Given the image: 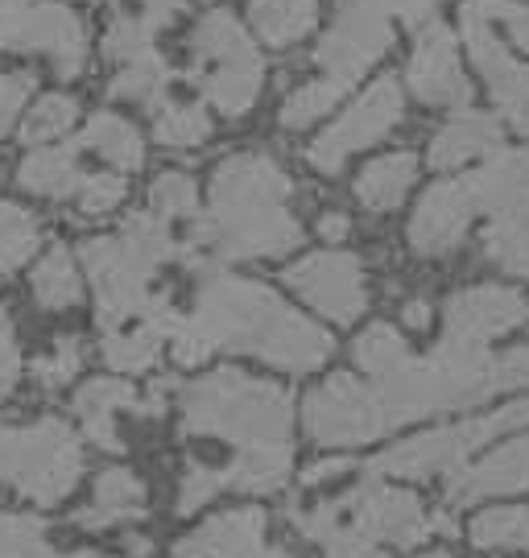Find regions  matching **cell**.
<instances>
[{
    "label": "cell",
    "instance_id": "47",
    "mask_svg": "<svg viewBox=\"0 0 529 558\" xmlns=\"http://www.w3.org/2000/svg\"><path fill=\"white\" fill-rule=\"evenodd\" d=\"M224 488V472L207 468V463H191V472L182 480V493H178V513H195L207 500Z\"/></svg>",
    "mask_w": 529,
    "mask_h": 558
},
{
    "label": "cell",
    "instance_id": "14",
    "mask_svg": "<svg viewBox=\"0 0 529 558\" xmlns=\"http://www.w3.org/2000/svg\"><path fill=\"white\" fill-rule=\"evenodd\" d=\"M4 46L13 50H34L55 62L62 80H75L87 62V34H83V21L59 4V0H38V4H25L21 17L9 25Z\"/></svg>",
    "mask_w": 529,
    "mask_h": 558
},
{
    "label": "cell",
    "instance_id": "32",
    "mask_svg": "<svg viewBox=\"0 0 529 558\" xmlns=\"http://www.w3.org/2000/svg\"><path fill=\"white\" fill-rule=\"evenodd\" d=\"M191 50H195V66H203V62L249 54V50H256V41L244 34V25H240L232 13L212 9V13H203V21L195 25V34H191Z\"/></svg>",
    "mask_w": 529,
    "mask_h": 558
},
{
    "label": "cell",
    "instance_id": "30",
    "mask_svg": "<svg viewBox=\"0 0 529 558\" xmlns=\"http://www.w3.org/2000/svg\"><path fill=\"white\" fill-rule=\"evenodd\" d=\"M318 21V0H253V25L269 46L302 41Z\"/></svg>",
    "mask_w": 529,
    "mask_h": 558
},
{
    "label": "cell",
    "instance_id": "54",
    "mask_svg": "<svg viewBox=\"0 0 529 558\" xmlns=\"http://www.w3.org/2000/svg\"><path fill=\"white\" fill-rule=\"evenodd\" d=\"M339 472H348V463H344V459H323V463L306 468L302 480H306V484H318V480H332V476H339Z\"/></svg>",
    "mask_w": 529,
    "mask_h": 558
},
{
    "label": "cell",
    "instance_id": "15",
    "mask_svg": "<svg viewBox=\"0 0 529 558\" xmlns=\"http://www.w3.org/2000/svg\"><path fill=\"white\" fill-rule=\"evenodd\" d=\"M410 87L418 100L438 104V108H464L471 100V87L455 54V34L443 21H426L418 34L410 59Z\"/></svg>",
    "mask_w": 529,
    "mask_h": 558
},
{
    "label": "cell",
    "instance_id": "39",
    "mask_svg": "<svg viewBox=\"0 0 529 558\" xmlns=\"http://www.w3.org/2000/svg\"><path fill=\"white\" fill-rule=\"evenodd\" d=\"M75 120H79V108L71 96H41L29 108L25 124H21V137H25V145H46V141L67 137L75 129Z\"/></svg>",
    "mask_w": 529,
    "mask_h": 558
},
{
    "label": "cell",
    "instance_id": "8",
    "mask_svg": "<svg viewBox=\"0 0 529 558\" xmlns=\"http://www.w3.org/2000/svg\"><path fill=\"white\" fill-rule=\"evenodd\" d=\"M302 422L318 447H360V442L389 435L376 414L373 389L348 373H335L327 377V385L314 389L302 405Z\"/></svg>",
    "mask_w": 529,
    "mask_h": 558
},
{
    "label": "cell",
    "instance_id": "2",
    "mask_svg": "<svg viewBox=\"0 0 529 558\" xmlns=\"http://www.w3.org/2000/svg\"><path fill=\"white\" fill-rule=\"evenodd\" d=\"M290 179L265 154H236L212 179V207L191 228L187 257L199 265L203 253L212 260L281 257L302 244V228L286 211Z\"/></svg>",
    "mask_w": 529,
    "mask_h": 558
},
{
    "label": "cell",
    "instance_id": "34",
    "mask_svg": "<svg viewBox=\"0 0 529 558\" xmlns=\"http://www.w3.org/2000/svg\"><path fill=\"white\" fill-rule=\"evenodd\" d=\"M38 220L17 203L0 199V274H17L21 265L38 253Z\"/></svg>",
    "mask_w": 529,
    "mask_h": 558
},
{
    "label": "cell",
    "instance_id": "1",
    "mask_svg": "<svg viewBox=\"0 0 529 558\" xmlns=\"http://www.w3.org/2000/svg\"><path fill=\"white\" fill-rule=\"evenodd\" d=\"M170 348L178 364H203L212 352L228 348L286 373H311L335 352L332 336L286 306L269 286L232 274H212L203 281L195 315H182Z\"/></svg>",
    "mask_w": 529,
    "mask_h": 558
},
{
    "label": "cell",
    "instance_id": "35",
    "mask_svg": "<svg viewBox=\"0 0 529 558\" xmlns=\"http://www.w3.org/2000/svg\"><path fill=\"white\" fill-rule=\"evenodd\" d=\"M166 83H170V66H166V59L157 50H149V54H141L133 62H120L117 80H112V96L117 100L157 104L161 92H166Z\"/></svg>",
    "mask_w": 529,
    "mask_h": 558
},
{
    "label": "cell",
    "instance_id": "49",
    "mask_svg": "<svg viewBox=\"0 0 529 558\" xmlns=\"http://www.w3.org/2000/svg\"><path fill=\"white\" fill-rule=\"evenodd\" d=\"M21 380V352H17V331H13V319L9 311L0 306V401L17 389Z\"/></svg>",
    "mask_w": 529,
    "mask_h": 558
},
{
    "label": "cell",
    "instance_id": "46",
    "mask_svg": "<svg viewBox=\"0 0 529 558\" xmlns=\"http://www.w3.org/2000/svg\"><path fill=\"white\" fill-rule=\"evenodd\" d=\"M79 364H83V343H79L75 336H62L50 356L34 360V377H38L46 389H62V385L79 373Z\"/></svg>",
    "mask_w": 529,
    "mask_h": 558
},
{
    "label": "cell",
    "instance_id": "13",
    "mask_svg": "<svg viewBox=\"0 0 529 558\" xmlns=\"http://www.w3.org/2000/svg\"><path fill=\"white\" fill-rule=\"evenodd\" d=\"M286 286L332 323H352L364 311V269L352 253H314L286 269Z\"/></svg>",
    "mask_w": 529,
    "mask_h": 558
},
{
    "label": "cell",
    "instance_id": "11",
    "mask_svg": "<svg viewBox=\"0 0 529 558\" xmlns=\"http://www.w3.org/2000/svg\"><path fill=\"white\" fill-rule=\"evenodd\" d=\"M327 505H332L335 518L344 521V525H352L356 534H364V538L373 542L381 538L393 542V546H418L434 530L426 513H422L418 497L401 493V488L373 484V480L364 488L348 493V497L327 500Z\"/></svg>",
    "mask_w": 529,
    "mask_h": 558
},
{
    "label": "cell",
    "instance_id": "38",
    "mask_svg": "<svg viewBox=\"0 0 529 558\" xmlns=\"http://www.w3.org/2000/svg\"><path fill=\"white\" fill-rule=\"evenodd\" d=\"M154 133L161 145H175V149H191L212 137V120L199 104H161V112L154 120Z\"/></svg>",
    "mask_w": 529,
    "mask_h": 558
},
{
    "label": "cell",
    "instance_id": "48",
    "mask_svg": "<svg viewBox=\"0 0 529 558\" xmlns=\"http://www.w3.org/2000/svg\"><path fill=\"white\" fill-rule=\"evenodd\" d=\"M29 92H34V75H29V71H9V75H0V137L17 124L21 108L29 104Z\"/></svg>",
    "mask_w": 529,
    "mask_h": 558
},
{
    "label": "cell",
    "instance_id": "3",
    "mask_svg": "<svg viewBox=\"0 0 529 558\" xmlns=\"http://www.w3.org/2000/svg\"><path fill=\"white\" fill-rule=\"evenodd\" d=\"M529 385V348H509L492 356L484 343L443 336L426 360H406L389 377L369 380L376 401V414L385 430L406 426L426 414L464 410L476 401H489L492 393H509Z\"/></svg>",
    "mask_w": 529,
    "mask_h": 558
},
{
    "label": "cell",
    "instance_id": "52",
    "mask_svg": "<svg viewBox=\"0 0 529 558\" xmlns=\"http://www.w3.org/2000/svg\"><path fill=\"white\" fill-rule=\"evenodd\" d=\"M187 0H141V17L149 21L154 29H161V25H170L175 21V13L182 9Z\"/></svg>",
    "mask_w": 529,
    "mask_h": 558
},
{
    "label": "cell",
    "instance_id": "20",
    "mask_svg": "<svg viewBox=\"0 0 529 558\" xmlns=\"http://www.w3.org/2000/svg\"><path fill=\"white\" fill-rule=\"evenodd\" d=\"M191 80L203 87V96L216 104L224 117H244L261 96L265 62H261V50H249V54H236V59L203 62V66H195Z\"/></svg>",
    "mask_w": 529,
    "mask_h": 558
},
{
    "label": "cell",
    "instance_id": "31",
    "mask_svg": "<svg viewBox=\"0 0 529 558\" xmlns=\"http://www.w3.org/2000/svg\"><path fill=\"white\" fill-rule=\"evenodd\" d=\"M298 530L318 542L327 558H385L376 550L373 538L356 534L352 525H344V521L335 518L332 505H314L311 513H298Z\"/></svg>",
    "mask_w": 529,
    "mask_h": 558
},
{
    "label": "cell",
    "instance_id": "26",
    "mask_svg": "<svg viewBox=\"0 0 529 558\" xmlns=\"http://www.w3.org/2000/svg\"><path fill=\"white\" fill-rule=\"evenodd\" d=\"M17 182L34 195H46V199H71L83 182V170H79L75 145H46V149H34L29 158L21 161Z\"/></svg>",
    "mask_w": 529,
    "mask_h": 558
},
{
    "label": "cell",
    "instance_id": "58",
    "mask_svg": "<svg viewBox=\"0 0 529 558\" xmlns=\"http://www.w3.org/2000/svg\"><path fill=\"white\" fill-rule=\"evenodd\" d=\"M426 558H447V555H426Z\"/></svg>",
    "mask_w": 529,
    "mask_h": 558
},
{
    "label": "cell",
    "instance_id": "56",
    "mask_svg": "<svg viewBox=\"0 0 529 558\" xmlns=\"http://www.w3.org/2000/svg\"><path fill=\"white\" fill-rule=\"evenodd\" d=\"M261 558H290L286 550H261Z\"/></svg>",
    "mask_w": 529,
    "mask_h": 558
},
{
    "label": "cell",
    "instance_id": "4",
    "mask_svg": "<svg viewBox=\"0 0 529 558\" xmlns=\"http://www.w3.org/2000/svg\"><path fill=\"white\" fill-rule=\"evenodd\" d=\"M294 401L274 380L249 377L240 368H219L199 377L182 393V430L240 447L290 442Z\"/></svg>",
    "mask_w": 529,
    "mask_h": 558
},
{
    "label": "cell",
    "instance_id": "17",
    "mask_svg": "<svg viewBox=\"0 0 529 558\" xmlns=\"http://www.w3.org/2000/svg\"><path fill=\"white\" fill-rule=\"evenodd\" d=\"M529 319V302L505 286H476L447 302V336L468 343H489Z\"/></svg>",
    "mask_w": 529,
    "mask_h": 558
},
{
    "label": "cell",
    "instance_id": "53",
    "mask_svg": "<svg viewBox=\"0 0 529 558\" xmlns=\"http://www.w3.org/2000/svg\"><path fill=\"white\" fill-rule=\"evenodd\" d=\"M348 232H352V223H348L344 211H327V216L318 220V236L323 240H344Z\"/></svg>",
    "mask_w": 529,
    "mask_h": 558
},
{
    "label": "cell",
    "instance_id": "7",
    "mask_svg": "<svg viewBox=\"0 0 529 558\" xmlns=\"http://www.w3.org/2000/svg\"><path fill=\"white\" fill-rule=\"evenodd\" d=\"M83 265L96 286V315L104 331H117L120 323L141 319V311L149 306L154 290V265L141 257L124 236H96L83 244Z\"/></svg>",
    "mask_w": 529,
    "mask_h": 558
},
{
    "label": "cell",
    "instance_id": "9",
    "mask_svg": "<svg viewBox=\"0 0 529 558\" xmlns=\"http://www.w3.org/2000/svg\"><path fill=\"white\" fill-rule=\"evenodd\" d=\"M393 46V17L373 0H339L335 25L318 41V66L339 87H352Z\"/></svg>",
    "mask_w": 529,
    "mask_h": 558
},
{
    "label": "cell",
    "instance_id": "22",
    "mask_svg": "<svg viewBox=\"0 0 529 558\" xmlns=\"http://www.w3.org/2000/svg\"><path fill=\"white\" fill-rule=\"evenodd\" d=\"M75 410L79 418H83V430L92 435L96 447L104 451H120V435H117V414L120 410H141L137 393H133V385L129 380H87L83 389H79L75 398Z\"/></svg>",
    "mask_w": 529,
    "mask_h": 558
},
{
    "label": "cell",
    "instance_id": "40",
    "mask_svg": "<svg viewBox=\"0 0 529 558\" xmlns=\"http://www.w3.org/2000/svg\"><path fill=\"white\" fill-rule=\"evenodd\" d=\"M344 96H348V87H339L335 80L323 75V80L298 87L294 96L286 100V108H281V124H286V129H306V124H314L318 117H327Z\"/></svg>",
    "mask_w": 529,
    "mask_h": 558
},
{
    "label": "cell",
    "instance_id": "23",
    "mask_svg": "<svg viewBox=\"0 0 529 558\" xmlns=\"http://www.w3.org/2000/svg\"><path fill=\"white\" fill-rule=\"evenodd\" d=\"M496 145H501V124L496 120L484 117V112H459L438 129V137L431 145V166L452 170V166H464L471 158H484Z\"/></svg>",
    "mask_w": 529,
    "mask_h": 558
},
{
    "label": "cell",
    "instance_id": "51",
    "mask_svg": "<svg viewBox=\"0 0 529 558\" xmlns=\"http://www.w3.org/2000/svg\"><path fill=\"white\" fill-rule=\"evenodd\" d=\"M373 4H381L389 17H401L406 25H426L434 17L438 0H373Z\"/></svg>",
    "mask_w": 529,
    "mask_h": 558
},
{
    "label": "cell",
    "instance_id": "16",
    "mask_svg": "<svg viewBox=\"0 0 529 558\" xmlns=\"http://www.w3.org/2000/svg\"><path fill=\"white\" fill-rule=\"evenodd\" d=\"M471 216H476V199H471L468 179L438 182L426 191V199L418 203L410 220V244L422 257H438L455 248L464 232H468Z\"/></svg>",
    "mask_w": 529,
    "mask_h": 558
},
{
    "label": "cell",
    "instance_id": "50",
    "mask_svg": "<svg viewBox=\"0 0 529 558\" xmlns=\"http://www.w3.org/2000/svg\"><path fill=\"white\" fill-rule=\"evenodd\" d=\"M476 4L489 21H505L513 41L529 50V4H517V0H476Z\"/></svg>",
    "mask_w": 529,
    "mask_h": 558
},
{
    "label": "cell",
    "instance_id": "36",
    "mask_svg": "<svg viewBox=\"0 0 529 558\" xmlns=\"http://www.w3.org/2000/svg\"><path fill=\"white\" fill-rule=\"evenodd\" d=\"M356 364L369 373V377H389L397 373L406 360H410V348H406V339L393 331L389 323H373L364 336L356 339Z\"/></svg>",
    "mask_w": 529,
    "mask_h": 558
},
{
    "label": "cell",
    "instance_id": "10",
    "mask_svg": "<svg viewBox=\"0 0 529 558\" xmlns=\"http://www.w3.org/2000/svg\"><path fill=\"white\" fill-rule=\"evenodd\" d=\"M397 120H401V87H397V80H376L323 137L314 141L306 158H311L314 170L335 174L356 149H369L385 137Z\"/></svg>",
    "mask_w": 529,
    "mask_h": 558
},
{
    "label": "cell",
    "instance_id": "59",
    "mask_svg": "<svg viewBox=\"0 0 529 558\" xmlns=\"http://www.w3.org/2000/svg\"><path fill=\"white\" fill-rule=\"evenodd\" d=\"M0 558H4V550H0Z\"/></svg>",
    "mask_w": 529,
    "mask_h": 558
},
{
    "label": "cell",
    "instance_id": "44",
    "mask_svg": "<svg viewBox=\"0 0 529 558\" xmlns=\"http://www.w3.org/2000/svg\"><path fill=\"white\" fill-rule=\"evenodd\" d=\"M149 203H154V216H161V220H191L199 211V191L187 174L175 170L149 186Z\"/></svg>",
    "mask_w": 529,
    "mask_h": 558
},
{
    "label": "cell",
    "instance_id": "24",
    "mask_svg": "<svg viewBox=\"0 0 529 558\" xmlns=\"http://www.w3.org/2000/svg\"><path fill=\"white\" fill-rule=\"evenodd\" d=\"M145 513V484H141L129 468H108L104 476L96 480V497L92 505L79 513V525L83 530H104L112 521H133Z\"/></svg>",
    "mask_w": 529,
    "mask_h": 558
},
{
    "label": "cell",
    "instance_id": "29",
    "mask_svg": "<svg viewBox=\"0 0 529 558\" xmlns=\"http://www.w3.org/2000/svg\"><path fill=\"white\" fill-rule=\"evenodd\" d=\"M83 145L96 149L99 158L108 161V166H117V170H137L141 161H145V145H141L137 129L124 117H117V112H96V117L87 120Z\"/></svg>",
    "mask_w": 529,
    "mask_h": 558
},
{
    "label": "cell",
    "instance_id": "27",
    "mask_svg": "<svg viewBox=\"0 0 529 558\" xmlns=\"http://www.w3.org/2000/svg\"><path fill=\"white\" fill-rule=\"evenodd\" d=\"M413 179H418V158L413 154H389V158H376L360 174L356 195H360L364 207H373V211H389V207H397V203L406 199Z\"/></svg>",
    "mask_w": 529,
    "mask_h": 558
},
{
    "label": "cell",
    "instance_id": "21",
    "mask_svg": "<svg viewBox=\"0 0 529 558\" xmlns=\"http://www.w3.org/2000/svg\"><path fill=\"white\" fill-rule=\"evenodd\" d=\"M476 211H509L529 203V149H501L476 174H468Z\"/></svg>",
    "mask_w": 529,
    "mask_h": 558
},
{
    "label": "cell",
    "instance_id": "28",
    "mask_svg": "<svg viewBox=\"0 0 529 558\" xmlns=\"http://www.w3.org/2000/svg\"><path fill=\"white\" fill-rule=\"evenodd\" d=\"M484 253L513 278H529V203L492 216L484 232Z\"/></svg>",
    "mask_w": 529,
    "mask_h": 558
},
{
    "label": "cell",
    "instance_id": "5",
    "mask_svg": "<svg viewBox=\"0 0 529 558\" xmlns=\"http://www.w3.org/2000/svg\"><path fill=\"white\" fill-rule=\"evenodd\" d=\"M83 476V447L59 418L0 426V480L38 505H59Z\"/></svg>",
    "mask_w": 529,
    "mask_h": 558
},
{
    "label": "cell",
    "instance_id": "6",
    "mask_svg": "<svg viewBox=\"0 0 529 558\" xmlns=\"http://www.w3.org/2000/svg\"><path fill=\"white\" fill-rule=\"evenodd\" d=\"M529 422V401H513L505 410H496L492 418H471L455 422L431 435H418V439L397 442L393 451L376 456L369 463V476H434V472H452L459 468L471 451H480L484 442H492L496 435H509L517 426Z\"/></svg>",
    "mask_w": 529,
    "mask_h": 558
},
{
    "label": "cell",
    "instance_id": "18",
    "mask_svg": "<svg viewBox=\"0 0 529 558\" xmlns=\"http://www.w3.org/2000/svg\"><path fill=\"white\" fill-rule=\"evenodd\" d=\"M521 488H529V435L517 442H505L501 451L480 459L476 468L455 472L447 497H452V505H476V500L484 497L521 493Z\"/></svg>",
    "mask_w": 529,
    "mask_h": 558
},
{
    "label": "cell",
    "instance_id": "12",
    "mask_svg": "<svg viewBox=\"0 0 529 558\" xmlns=\"http://www.w3.org/2000/svg\"><path fill=\"white\" fill-rule=\"evenodd\" d=\"M459 29H464V41H468L476 66L484 71V83H489V92H492V100H496V108H501V117L509 120L513 129L529 133V66H521V62L501 46V38L492 34V21L480 13L476 0L464 4Z\"/></svg>",
    "mask_w": 529,
    "mask_h": 558
},
{
    "label": "cell",
    "instance_id": "42",
    "mask_svg": "<svg viewBox=\"0 0 529 558\" xmlns=\"http://www.w3.org/2000/svg\"><path fill=\"white\" fill-rule=\"evenodd\" d=\"M154 25L145 17H117L112 25H108V34H104V54L112 62H133L141 59V54H149L154 50Z\"/></svg>",
    "mask_w": 529,
    "mask_h": 558
},
{
    "label": "cell",
    "instance_id": "55",
    "mask_svg": "<svg viewBox=\"0 0 529 558\" xmlns=\"http://www.w3.org/2000/svg\"><path fill=\"white\" fill-rule=\"evenodd\" d=\"M406 323H410V327H426V323H431V306H426V302H410V306H406Z\"/></svg>",
    "mask_w": 529,
    "mask_h": 558
},
{
    "label": "cell",
    "instance_id": "45",
    "mask_svg": "<svg viewBox=\"0 0 529 558\" xmlns=\"http://www.w3.org/2000/svg\"><path fill=\"white\" fill-rule=\"evenodd\" d=\"M124 191H129V186H124L120 174L99 170V174H83L75 199H79V207H83V216H108V211L124 199Z\"/></svg>",
    "mask_w": 529,
    "mask_h": 558
},
{
    "label": "cell",
    "instance_id": "43",
    "mask_svg": "<svg viewBox=\"0 0 529 558\" xmlns=\"http://www.w3.org/2000/svg\"><path fill=\"white\" fill-rule=\"evenodd\" d=\"M120 236L129 240L141 257L154 265V269L161 265V260L178 257V244H175V236H170V228H166L161 216H129V223H124V232H120Z\"/></svg>",
    "mask_w": 529,
    "mask_h": 558
},
{
    "label": "cell",
    "instance_id": "37",
    "mask_svg": "<svg viewBox=\"0 0 529 558\" xmlns=\"http://www.w3.org/2000/svg\"><path fill=\"white\" fill-rule=\"evenodd\" d=\"M161 343L166 339L157 336V331H149L145 323H141L137 331H108L104 336V360L117 373H145L157 360V352H161Z\"/></svg>",
    "mask_w": 529,
    "mask_h": 558
},
{
    "label": "cell",
    "instance_id": "33",
    "mask_svg": "<svg viewBox=\"0 0 529 558\" xmlns=\"http://www.w3.org/2000/svg\"><path fill=\"white\" fill-rule=\"evenodd\" d=\"M34 299L46 311H71L83 299V281H79L75 257L67 248H50L46 257L34 265Z\"/></svg>",
    "mask_w": 529,
    "mask_h": 558
},
{
    "label": "cell",
    "instance_id": "25",
    "mask_svg": "<svg viewBox=\"0 0 529 558\" xmlns=\"http://www.w3.org/2000/svg\"><path fill=\"white\" fill-rule=\"evenodd\" d=\"M219 472H224V488H236V493H277L290 476V442L240 447L232 468H219Z\"/></svg>",
    "mask_w": 529,
    "mask_h": 558
},
{
    "label": "cell",
    "instance_id": "19",
    "mask_svg": "<svg viewBox=\"0 0 529 558\" xmlns=\"http://www.w3.org/2000/svg\"><path fill=\"white\" fill-rule=\"evenodd\" d=\"M261 550H265V518L256 509H232L178 542L175 558H261Z\"/></svg>",
    "mask_w": 529,
    "mask_h": 558
},
{
    "label": "cell",
    "instance_id": "41",
    "mask_svg": "<svg viewBox=\"0 0 529 558\" xmlns=\"http://www.w3.org/2000/svg\"><path fill=\"white\" fill-rule=\"evenodd\" d=\"M476 546H517L529 550V509H492L471 521Z\"/></svg>",
    "mask_w": 529,
    "mask_h": 558
},
{
    "label": "cell",
    "instance_id": "57",
    "mask_svg": "<svg viewBox=\"0 0 529 558\" xmlns=\"http://www.w3.org/2000/svg\"><path fill=\"white\" fill-rule=\"evenodd\" d=\"M41 558H55V555H41ZM67 558H99V555H67Z\"/></svg>",
    "mask_w": 529,
    "mask_h": 558
}]
</instances>
